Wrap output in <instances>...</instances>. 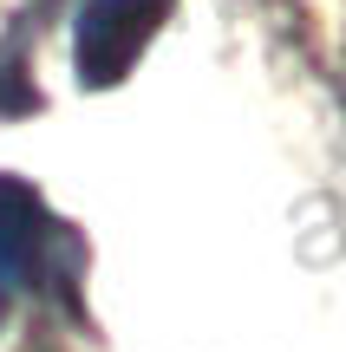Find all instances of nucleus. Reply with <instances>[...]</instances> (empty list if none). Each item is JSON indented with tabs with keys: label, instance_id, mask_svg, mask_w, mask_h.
<instances>
[{
	"label": "nucleus",
	"instance_id": "nucleus-3",
	"mask_svg": "<svg viewBox=\"0 0 346 352\" xmlns=\"http://www.w3.org/2000/svg\"><path fill=\"white\" fill-rule=\"evenodd\" d=\"M0 307H7V294H0Z\"/></svg>",
	"mask_w": 346,
	"mask_h": 352
},
{
	"label": "nucleus",
	"instance_id": "nucleus-2",
	"mask_svg": "<svg viewBox=\"0 0 346 352\" xmlns=\"http://www.w3.org/2000/svg\"><path fill=\"white\" fill-rule=\"evenodd\" d=\"M59 261H65V228L52 222V209L33 196V183L0 176V280L46 287Z\"/></svg>",
	"mask_w": 346,
	"mask_h": 352
},
{
	"label": "nucleus",
	"instance_id": "nucleus-1",
	"mask_svg": "<svg viewBox=\"0 0 346 352\" xmlns=\"http://www.w3.org/2000/svg\"><path fill=\"white\" fill-rule=\"evenodd\" d=\"M170 20V0H85L72 33V65L91 91L118 85L138 65V52L151 46V33Z\"/></svg>",
	"mask_w": 346,
	"mask_h": 352
}]
</instances>
